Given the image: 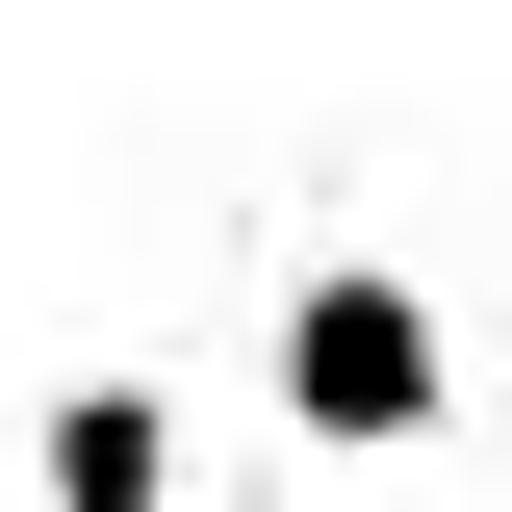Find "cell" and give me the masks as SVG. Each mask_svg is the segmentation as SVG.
<instances>
[{"label": "cell", "mask_w": 512, "mask_h": 512, "mask_svg": "<svg viewBox=\"0 0 512 512\" xmlns=\"http://www.w3.org/2000/svg\"><path fill=\"white\" fill-rule=\"evenodd\" d=\"M256 384H282L308 461H410V436H461V308L410 282V256H282Z\"/></svg>", "instance_id": "cell-1"}, {"label": "cell", "mask_w": 512, "mask_h": 512, "mask_svg": "<svg viewBox=\"0 0 512 512\" xmlns=\"http://www.w3.org/2000/svg\"><path fill=\"white\" fill-rule=\"evenodd\" d=\"M180 487V410H154V384H77L52 436H26V512H154Z\"/></svg>", "instance_id": "cell-2"}]
</instances>
